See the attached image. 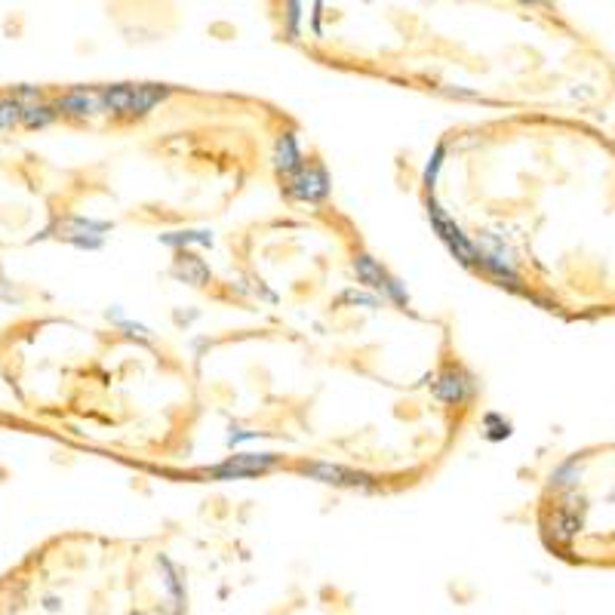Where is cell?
<instances>
[{"label":"cell","instance_id":"ba28073f","mask_svg":"<svg viewBox=\"0 0 615 615\" xmlns=\"http://www.w3.org/2000/svg\"><path fill=\"white\" fill-rule=\"evenodd\" d=\"M548 532H551L557 542L569 545V542L582 532V517H579V511H572V508H566V505L557 508V511L548 517Z\"/></svg>","mask_w":615,"mask_h":615},{"label":"cell","instance_id":"7c38bea8","mask_svg":"<svg viewBox=\"0 0 615 615\" xmlns=\"http://www.w3.org/2000/svg\"><path fill=\"white\" fill-rule=\"evenodd\" d=\"M56 117H59V111H56L53 105L34 102V105H25V108H22V120H19V123H25L28 130H40V127H50Z\"/></svg>","mask_w":615,"mask_h":615},{"label":"cell","instance_id":"ac0fdd59","mask_svg":"<svg viewBox=\"0 0 615 615\" xmlns=\"http://www.w3.org/2000/svg\"><path fill=\"white\" fill-rule=\"evenodd\" d=\"M108 317H114L120 326H123V330H127L130 336H139V339H148V330H145V326H139V323H130V320H123V314L114 308V311H108Z\"/></svg>","mask_w":615,"mask_h":615},{"label":"cell","instance_id":"8992f818","mask_svg":"<svg viewBox=\"0 0 615 615\" xmlns=\"http://www.w3.org/2000/svg\"><path fill=\"white\" fill-rule=\"evenodd\" d=\"M308 477L314 480H323V483H336V486H373L366 474H357V471H348V468H339V465H326V462H317V465H305L302 468Z\"/></svg>","mask_w":615,"mask_h":615},{"label":"cell","instance_id":"277c9868","mask_svg":"<svg viewBox=\"0 0 615 615\" xmlns=\"http://www.w3.org/2000/svg\"><path fill=\"white\" fill-rule=\"evenodd\" d=\"M354 271H357V277L366 283V286H373V290H385L394 302H406V293L400 290V283L394 280V277H388L385 274V268L376 262V259H369V256H357V262H354Z\"/></svg>","mask_w":615,"mask_h":615},{"label":"cell","instance_id":"5b68a950","mask_svg":"<svg viewBox=\"0 0 615 615\" xmlns=\"http://www.w3.org/2000/svg\"><path fill=\"white\" fill-rule=\"evenodd\" d=\"M290 194L296 200H323L326 194H330V179H326V170L323 167L299 170L290 182Z\"/></svg>","mask_w":615,"mask_h":615},{"label":"cell","instance_id":"2e32d148","mask_svg":"<svg viewBox=\"0 0 615 615\" xmlns=\"http://www.w3.org/2000/svg\"><path fill=\"white\" fill-rule=\"evenodd\" d=\"M486 428H489V431H486V437H489V440H502V437H508V434H511V425H508V422H502L499 416H486Z\"/></svg>","mask_w":615,"mask_h":615},{"label":"cell","instance_id":"3957f363","mask_svg":"<svg viewBox=\"0 0 615 615\" xmlns=\"http://www.w3.org/2000/svg\"><path fill=\"white\" fill-rule=\"evenodd\" d=\"M277 465V456L271 453H243V456H231L228 462H222L219 468H213V477H222V480H231V477H253V474H262L268 468Z\"/></svg>","mask_w":615,"mask_h":615},{"label":"cell","instance_id":"9c48e42d","mask_svg":"<svg viewBox=\"0 0 615 615\" xmlns=\"http://www.w3.org/2000/svg\"><path fill=\"white\" fill-rule=\"evenodd\" d=\"M173 274H176V277H182V280H185V283H191V286H203V283L210 280V268L203 265L197 256H191V253H182V256L176 259Z\"/></svg>","mask_w":615,"mask_h":615},{"label":"cell","instance_id":"7a4b0ae2","mask_svg":"<svg viewBox=\"0 0 615 615\" xmlns=\"http://www.w3.org/2000/svg\"><path fill=\"white\" fill-rule=\"evenodd\" d=\"M428 213H431V225H434V231L443 237V243L449 246V250L456 253V259H462V265H477V259H480V253L474 250L471 246V240L462 234V228L449 219L446 213H443V207L437 200H431L428 203Z\"/></svg>","mask_w":615,"mask_h":615},{"label":"cell","instance_id":"8fae6325","mask_svg":"<svg viewBox=\"0 0 615 615\" xmlns=\"http://www.w3.org/2000/svg\"><path fill=\"white\" fill-rule=\"evenodd\" d=\"M277 167L286 170V173H299L302 170V154H299V145H296V136H280L277 142Z\"/></svg>","mask_w":615,"mask_h":615},{"label":"cell","instance_id":"52a82bcc","mask_svg":"<svg viewBox=\"0 0 615 615\" xmlns=\"http://www.w3.org/2000/svg\"><path fill=\"white\" fill-rule=\"evenodd\" d=\"M471 391H474L471 379L465 373H456V369H449V373L437 376V382H434V394L443 403H456L459 406L462 400L471 397Z\"/></svg>","mask_w":615,"mask_h":615},{"label":"cell","instance_id":"d6986e66","mask_svg":"<svg viewBox=\"0 0 615 615\" xmlns=\"http://www.w3.org/2000/svg\"><path fill=\"white\" fill-rule=\"evenodd\" d=\"M345 302L366 305V308H379V299H376V296H363V293H345Z\"/></svg>","mask_w":615,"mask_h":615},{"label":"cell","instance_id":"6da1fadb","mask_svg":"<svg viewBox=\"0 0 615 615\" xmlns=\"http://www.w3.org/2000/svg\"><path fill=\"white\" fill-rule=\"evenodd\" d=\"M160 99H167V90L145 84V87H111L99 96L102 108L108 111H123V114H145L151 111Z\"/></svg>","mask_w":615,"mask_h":615},{"label":"cell","instance_id":"ffe728a7","mask_svg":"<svg viewBox=\"0 0 615 615\" xmlns=\"http://www.w3.org/2000/svg\"><path fill=\"white\" fill-rule=\"evenodd\" d=\"M296 22H299V4H290V31L296 34Z\"/></svg>","mask_w":615,"mask_h":615},{"label":"cell","instance_id":"e0dca14e","mask_svg":"<svg viewBox=\"0 0 615 615\" xmlns=\"http://www.w3.org/2000/svg\"><path fill=\"white\" fill-rule=\"evenodd\" d=\"M443 148H434V154H431V160H428V167H425V185L431 188L434 182H437V173H440V167H443Z\"/></svg>","mask_w":615,"mask_h":615},{"label":"cell","instance_id":"9a60e30c","mask_svg":"<svg viewBox=\"0 0 615 615\" xmlns=\"http://www.w3.org/2000/svg\"><path fill=\"white\" fill-rule=\"evenodd\" d=\"M22 120V105L16 99H0V130H13Z\"/></svg>","mask_w":615,"mask_h":615},{"label":"cell","instance_id":"5bb4252c","mask_svg":"<svg viewBox=\"0 0 615 615\" xmlns=\"http://www.w3.org/2000/svg\"><path fill=\"white\" fill-rule=\"evenodd\" d=\"M579 474H582V465H579V459H572V462H566V465H560L554 474H551V483L554 486H576V480H579Z\"/></svg>","mask_w":615,"mask_h":615},{"label":"cell","instance_id":"30bf717a","mask_svg":"<svg viewBox=\"0 0 615 615\" xmlns=\"http://www.w3.org/2000/svg\"><path fill=\"white\" fill-rule=\"evenodd\" d=\"M99 108H102L99 96H90V93H84V90L68 93L65 99H59V102H56V111H65V114H74V117L93 114V111H99Z\"/></svg>","mask_w":615,"mask_h":615},{"label":"cell","instance_id":"4fadbf2b","mask_svg":"<svg viewBox=\"0 0 615 615\" xmlns=\"http://www.w3.org/2000/svg\"><path fill=\"white\" fill-rule=\"evenodd\" d=\"M160 240L167 243V246H188V243L210 246V243H213V234H210V231H176V234H163Z\"/></svg>","mask_w":615,"mask_h":615}]
</instances>
